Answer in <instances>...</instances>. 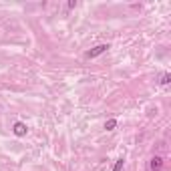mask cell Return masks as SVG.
<instances>
[{"label":"cell","instance_id":"obj_3","mask_svg":"<svg viewBox=\"0 0 171 171\" xmlns=\"http://www.w3.org/2000/svg\"><path fill=\"white\" fill-rule=\"evenodd\" d=\"M161 167H163V159L161 157H153L151 159V171H161Z\"/></svg>","mask_w":171,"mask_h":171},{"label":"cell","instance_id":"obj_6","mask_svg":"<svg viewBox=\"0 0 171 171\" xmlns=\"http://www.w3.org/2000/svg\"><path fill=\"white\" fill-rule=\"evenodd\" d=\"M169 79H171L169 75H163V76H161V85H167V83H169Z\"/></svg>","mask_w":171,"mask_h":171},{"label":"cell","instance_id":"obj_4","mask_svg":"<svg viewBox=\"0 0 171 171\" xmlns=\"http://www.w3.org/2000/svg\"><path fill=\"white\" fill-rule=\"evenodd\" d=\"M115 127H117V121H115V119H109V121L105 123V129H107V131H113Z\"/></svg>","mask_w":171,"mask_h":171},{"label":"cell","instance_id":"obj_1","mask_svg":"<svg viewBox=\"0 0 171 171\" xmlns=\"http://www.w3.org/2000/svg\"><path fill=\"white\" fill-rule=\"evenodd\" d=\"M107 49H109V44H97L95 49H91V50L87 53V58H95V57H99V54L107 53Z\"/></svg>","mask_w":171,"mask_h":171},{"label":"cell","instance_id":"obj_5","mask_svg":"<svg viewBox=\"0 0 171 171\" xmlns=\"http://www.w3.org/2000/svg\"><path fill=\"white\" fill-rule=\"evenodd\" d=\"M123 163H125V161H123V159H117V163H115L113 171H121V169H123Z\"/></svg>","mask_w":171,"mask_h":171},{"label":"cell","instance_id":"obj_2","mask_svg":"<svg viewBox=\"0 0 171 171\" xmlns=\"http://www.w3.org/2000/svg\"><path fill=\"white\" fill-rule=\"evenodd\" d=\"M12 131H14V135H18V137H24V135H26V125H24V123H14V127H12Z\"/></svg>","mask_w":171,"mask_h":171}]
</instances>
